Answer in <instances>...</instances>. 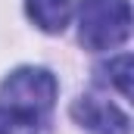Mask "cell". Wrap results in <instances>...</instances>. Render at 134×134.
Here are the masks:
<instances>
[{
  "instance_id": "5",
  "label": "cell",
  "mask_w": 134,
  "mask_h": 134,
  "mask_svg": "<svg viewBox=\"0 0 134 134\" xmlns=\"http://www.w3.org/2000/svg\"><path fill=\"white\" fill-rule=\"evenodd\" d=\"M100 75H103L100 81H112L122 97H131V56L128 53H122V56L109 59L106 66H100Z\"/></svg>"
},
{
  "instance_id": "3",
  "label": "cell",
  "mask_w": 134,
  "mask_h": 134,
  "mask_svg": "<svg viewBox=\"0 0 134 134\" xmlns=\"http://www.w3.org/2000/svg\"><path fill=\"white\" fill-rule=\"evenodd\" d=\"M72 115L87 134H128L131 131L128 112H122L103 94H81L72 106Z\"/></svg>"
},
{
  "instance_id": "1",
  "label": "cell",
  "mask_w": 134,
  "mask_h": 134,
  "mask_svg": "<svg viewBox=\"0 0 134 134\" xmlns=\"http://www.w3.org/2000/svg\"><path fill=\"white\" fill-rule=\"evenodd\" d=\"M56 91L59 84L47 69H16L0 84V134H41Z\"/></svg>"
},
{
  "instance_id": "2",
  "label": "cell",
  "mask_w": 134,
  "mask_h": 134,
  "mask_svg": "<svg viewBox=\"0 0 134 134\" xmlns=\"http://www.w3.org/2000/svg\"><path fill=\"white\" fill-rule=\"evenodd\" d=\"M131 34V3L128 0H81L78 6V37L87 50H115Z\"/></svg>"
},
{
  "instance_id": "4",
  "label": "cell",
  "mask_w": 134,
  "mask_h": 134,
  "mask_svg": "<svg viewBox=\"0 0 134 134\" xmlns=\"http://www.w3.org/2000/svg\"><path fill=\"white\" fill-rule=\"evenodd\" d=\"M25 9L41 31H63L72 16V0H25Z\"/></svg>"
}]
</instances>
